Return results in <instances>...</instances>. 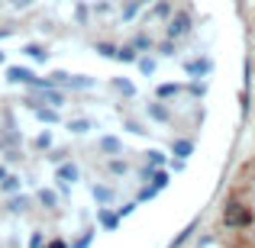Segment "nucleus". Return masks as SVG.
I'll list each match as a JSON object with an SVG mask.
<instances>
[{"instance_id": "f257e3e1", "label": "nucleus", "mask_w": 255, "mask_h": 248, "mask_svg": "<svg viewBox=\"0 0 255 248\" xmlns=\"http://www.w3.org/2000/svg\"><path fill=\"white\" fill-rule=\"evenodd\" d=\"M226 226L236 229V232H243V236H249L255 242V165L243 177V187L233 193L230 213H226Z\"/></svg>"}]
</instances>
